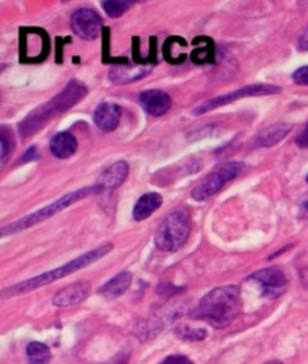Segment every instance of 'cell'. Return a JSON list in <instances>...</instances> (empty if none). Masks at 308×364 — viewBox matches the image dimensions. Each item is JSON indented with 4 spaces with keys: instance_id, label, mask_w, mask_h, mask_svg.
I'll list each match as a JSON object with an SVG mask.
<instances>
[{
    "instance_id": "obj_10",
    "label": "cell",
    "mask_w": 308,
    "mask_h": 364,
    "mask_svg": "<svg viewBox=\"0 0 308 364\" xmlns=\"http://www.w3.org/2000/svg\"><path fill=\"white\" fill-rule=\"evenodd\" d=\"M250 280L256 282L262 289V295L268 298H278L286 292L289 280L281 268L273 266V268L261 270L250 275Z\"/></svg>"
},
{
    "instance_id": "obj_27",
    "label": "cell",
    "mask_w": 308,
    "mask_h": 364,
    "mask_svg": "<svg viewBox=\"0 0 308 364\" xmlns=\"http://www.w3.org/2000/svg\"><path fill=\"white\" fill-rule=\"evenodd\" d=\"M36 159H38V148H36V147L29 148V149L26 151V154L23 155V161H24V163H28V161H30V160H36Z\"/></svg>"
},
{
    "instance_id": "obj_24",
    "label": "cell",
    "mask_w": 308,
    "mask_h": 364,
    "mask_svg": "<svg viewBox=\"0 0 308 364\" xmlns=\"http://www.w3.org/2000/svg\"><path fill=\"white\" fill-rule=\"evenodd\" d=\"M292 79L295 83L300 84V86H308V65L301 67L300 69L295 71Z\"/></svg>"
},
{
    "instance_id": "obj_31",
    "label": "cell",
    "mask_w": 308,
    "mask_h": 364,
    "mask_svg": "<svg viewBox=\"0 0 308 364\" xmlns=\"http://www.w3.org/2000/svg\"><path fill=\"white\" fill-rule=\"evenodd\" d=\"M307 182H308V175H307Z\"/></svg>"
},
{
    "instance_id": "obj_12",
    "label": "cell",
    "mask_w": 308,
    "mask_h": 364,
    "mask_svg": "<svg viewBox=\"0 0 308 364\" xmlns=\"http://www.w3.org/2000/svg\"><path fill=\"white\" fill-rule=\"evenodd\" d=\"M91 285L88 282L72 283L64 289H60L53 298V305L56 307H72L80 305L81 301L89 297Z\"/></svg>"
},
{
    "instance_id": "obj_28",
    "label": "cell",
    "mask_w": 308,
    "mask_h": 364,
    "mask_svg": "<svg viewBox=\"0 0 308 364\" xmlns=\"http://www.w3.org/2000/svg\"><path fill=\"white\" fill-rule=\"evenodd\" d=\"M300 215L302 218H308V194L304 196L300 202Z\"/></svg>"
},
{
    "instance_id": "obj_23",
    "label": "cell",
    "mask_w": 308,
    "mask_h": 364,
    "mask_svg": "<svg viewBox=\"0 0 308 364\" xmlns=\"http://www.w3.org/2000/svg\"><path fill=\"white\" fill-rule=\"evenodd\" d=\"M176 334L183 339V341H203V339L207 336L206 330L203 329H191L188 325H181L179 329L176 330Z\"/></svg>"
},
{
    "instance_id": "obj_9",
    "label": "cell",
    "mask_w": 308,
    "mask_h": 364,
    "mask_svg": "<svg viewBox=\"0 0 308 364\" xmlns=\"http://www.w3.org/2000/svg\"><path fill=\"white\" fill-rule=\"evenodd\" d=\"M71 28L79 38L92 41L101 35L103 18L91 8H80L71 17Z\"/></svg>"
},
{
    "instance_id": "obj_22",
    "label": "cell",
    "mask_w": 308,
    "mask_h": 364,
    "mask_svg": "<svg viewBox=\"0 0 308 364\" xmlns=\"http://www.w3.org/2000/svg\"><path fill=\"white\" fill-rule=\"evenodd\" d=\"M0 143H2L0 159H2V163H6L8 157L11 155L12 149H14V147H16V142H14V139H12V135L6 127H4L2 131H0Z\"/></svg>"
},
{
    "instance_id": "obj_26",
    "label": "cell",
    "mask_w": 308,
    "mask_h": 364,
    "mask_svg": "<svg viewBox=\"0 0 308 364\" xmlns=\"http://www.w3.org/2000/svg\"><path fill=\"white\" fill-rule=\"evenodd\" d=\"M297 144L302 149H308V125L302 130L301 135L297 137Z\"/></svg>"
},
{
    "instance_id": "obj_30",
    "label": "cell",
    "mask_w": 308,
    "mask_h": 364,
    "mask_svg": "<svg viewBox=\"0 0 308 364\" xmlns=\"http://www.w3.org/2000/svg\"><path fill=\"white\" fill-rule=\"evenodd\" d=\"M265 364H283L281 361H269V363H265Z\"/></svg>"
},
{
    "instance_id": "obj_7",
    "label": "cell",
    "mask_w": 308,
    "mask_h": 364,
    "mask_svg": "<svg viewBox=\"0 0 308 364\" xmlns=\"http://www.w3.org/2000/svg\"><path fill=\"white\" fill-rule=\"evenodd\" d=\"M278 92H281V88L273 86V84H251V86H245V88H241L236 91H232L229 93L215 96V98L200 104L199 107H195L193 113L199 116V115H205L207 112H212L218 107L227 106L236 100L246 98V96H262V95H273V93H278Z\"/></svg>"
},
{
    "instance_id": "obj_15",
    "label": "cell",
    "mask_w": 308,
    "mask_h": 364,
    "mask_svg": "<svg viewBox=\"0 0 308 364\" xmlns=\"http://www.w3.org/2000/svg\"><path fill=\"white\" fill-rule=\"evenodd\" d=\"M292 131V125L289 124H275L262 130L253 139V148H270L280 143Z\"/></svg>"
},
{
    "instance_id": "obj_8",
    "label": "cell",
    "mask_w": 308,
    "mask_h": 364,
    "mask_svg": "<svg viewBox=\"0 0 308 364\" xmlns=\"http://www.w3.org/2000/svg\"><path fill=\"white\" fill-rule=\"evenodd\" d=\"M48 38L42 29H23L21 62H41L48 53Z\"/></svg>"
},
{
    "instance_id": "obj_2",
    "label": "cell",
    "mask_w": 308,
    "mask_h": 364,
    "mask_svg": "<svg viewBox=\"0 0 308 364\" xmlns=\"http://www.w3.org/2000/svg\"><path fill=\"white\" fill-rule=\"evenodd\" d=\"M88 95V88L79 80H72L67 84V88L56 95L53 100L40 106L36 110L29 113L26 119H23L18 125V132L21 137H30L35 132L41 131L47 123L62 113L69 110L71 107L79 104L84 96Z\"/></svg>"
},
{
    "instance_id": "obj_6",
    "label": "cell",
    "mask_w": 308,
    "mask_h": 364,
    "mask_svg": "<svg viewBox=\"0 0 308 364\" xmlns=\"http://www.w3.org/2000/svg\"><path fill=\"white\" fill-rule=\"evenodd\" d=\"M244 169H245V164L239 163V161H229V163L221 164L218 169H215L212 174H209V176L205 178L200 184L193 190V193H191L193 199L202 202V200H206L211 196H214V194L223 188L227 182L238 178L242 174Z\"/></svg>"
},
{
    "instance_id": "obj_20",
    "label": "cell",
    "mask_w": 308,
    "mask_h": 364,
    "mask_svg": "<svg viewBox=\"0 0 308 364\" xmlns=\"http://www.w3.org/2000/svg\"><path fill=\"white\" fill-rule=\"evenodd\" d=\"M26 354L30 364H48L52 358L50 349L41 342H30L26 348Z\"/></svg>"
},
{
    "instance_id": "obj_25",
    "label": "cell",
    "mask_w": 308,
    "mask_h": 364,
    "mask_svg": "<svg viewBox=\"0 0 308 364\" xmlns=\"http://www.w3.org/2000/svg\"><path fill=\"white\" fill-rule=\"evenodd\" d=\"M159 364H194V363L183 356H170V357L164 358Z\"/></svg>"
},
{
    "instance_id": "obj_16",
    "label": "cell",
    "mask_w": 308,
    "mask_h": 364,
    "mask_svg": "<svg viewBox=\"0 0 308 364\" xmlns=\"http://www.w3.org/2000/svg\"><path fill=\"white\" fill-rule=\"evenodd\" d=\"M77 148H79L77 139L68 131L57 132L50 142V152L59 160L69 159V157H72L77 152Z\"/></svg>"
},
{
    "instance_id": "obj_18",
    "label": "cell",
    "mask_w": 308,
    "mask_h": 364,
    "mask_svg": "<svg viewBox=\"0 0 308 364\" xmlns=\"http://www.w3.org/2000/svg\"><path fill=\"white\" fill-rule=\"evenodd\" d=\"M161 205H163L161 194L158 193L143 194V196L134 205V210H132L134 220L135 222L146 220V218H149Z\"/></svg>"
},
{
    "instance_id": "obj_13",
    "label": "cell",
    "mask_w": 308,
    "mask_h": 364,
    "mask_svg": "<svg viewBox=\"0 0 308 364\" xmlns=\"http://www.w3.org/2000/svg\"><path fill=\"white\" fill-rule=\"evenodd\" d=\"M122 110L116 103L103 101L95 108L93 112V123L101 131L110 132L115 131L119 127Z\"/></svg>"
},
{
    "instance_id": "obj_21",
    "label": "cell",
    "mask_w": 308,
    "mask_h": 364,
    "mask_svg": "<svg viewBox=\"0 0 308 364\" xmlns=\"http://www.w3.org/2000/svg\"><path fill=\"white\" fill-rule=\"evenodd\" d=\"M132 4L134 2H125V0H104L101 5L110 18H119L125 14Z\"/></svg>"
},
{
    "instance_id": "obj_4",
    "label": "cell",
    "mask_w": 308,
    "mask_h": 364,
    "mask_svg": "<svg viewBox=\"0 0 308 364\" xmlns=\"http://www.w3.org/2000/svg\"><path fill=\"white\" fill-rule=\"evenodd\" d=\"M104 190L103 187L98 184V186H92V187H84L80 190H76L72 193L65 194V196H62L60 199L55 200L52 205L45 206V208H41L40 211H36L33 214H29L26 217L20 218V220L14 222V223H9L6 226L2 227V237H11V235H16L18 232H23V230H26L35 224H40L44 220H48V218L55 217L56 214L62 212L64 210H67L68 206L77 203L86 198L92 196V194H101Z\"/></svg>"
},
{
    "instance_id": "obj_1",
    "label": "cell",
    "mask_w": 308,
    "mask_h": 364,
    "mask_svg": "<svg viewBox=\"0 0 308 364\" xmlns=\"http://www.w3.org/2000/svg\"><path fill=\"white\" fill-rule=\"evenodd\" d=\"M241 312L239 286H219L206 294L194 312V318L211 324L215 329H224L236 319Z\"/></svg>"
},
{
    "instance_id": "obj_17",
    "label": "cell",
    "mask_w": 308,
    "mask_h": 364,
    "mask_svg": "<svg viewBox=\"0 0 308 364\" xmlns=\"http://www.w3.org/2000/svg\"><path fill=\"white\" fill-rule=\"evenodd\" d=\"M128 172H130V167L125 161H116L115 164L110 166L107 171H104L100 181V186L103 187L104 191L112 193L125 182Z\"/></svg>"
},
{
    "instance_id": "obj_3",
    "label": "cell",
    "mask_w": 308,
    "mask_h": 364,
    "mask_svg": "<svg viewBox=\"0 0 308 364\" xmlns=\"http://www.w3.org/2000/svg\"><path fill=\"white\" fill-rule=\"evenodd\" d=\"M112 250H113V244H110V242H108V244H103V246L96 247L92 251L81 254V256H79L77 259H74V261L65 263L64 266H60V268L44 273L41 275L32 277V278H29V280H24V282H20V283L14 285V286H9V288L4 289L2 295H4V298L16 297V295H21V294H28V292H30V290L40 289V288L47 286V285H52L53 282L60 280V278L77 273V271L86 268V266H89L92 263L98 262L100 259H103L105 254H108Z\"/></svg>"
},
{
    "instance_id": "obj_11",
    "label": "cell",
    "mask_w": 308,
    "mask_h": 364,
    "mask_svg": "<svg viewBox=\"0 0 308 364\" xmlns=\"http://www.w3.org/2000/svg\"><path fill=\"white\" fill-rule=\"evenodd\" d=\"M139 103L143 107V110L151 116H163L171 107L170 95L159 89H149L140 93Z\"/></svg>"
},
{
    "instance_id": "obj_19",
    "label": "cell",
    "mask_w": 308,
    "mask_h": 364,
    "mask_svg": "<svg viewBox=\"0 0 308 364\" xmlns=\"http://www.w3.org/2000/svg\"><path fill=\"white\" fill-rule=\"evenodd\" d=\"M132 283V274L130 271H123L115 275L112 280L100 288V294L107 300H116L127 292Z\"/></svg>"
},
{
    "instance_id": "obj_5",
    "label": "cell",
    "mask_w": 308,
    "mask_h": 364,
    "mask_svg": "<svg viewBox=\"0 0 308 364\" xmlns=\"http://www.w3.org/2000/svg\"><path fill=\"white\" fill-rule=\"evenodd\" d=\"M191 232L190 215L176 210L164 217L155 232V246L166 253L178 251L187 242Z\"/></svg>"
},
{
    "instance_id": "obj_29",
    "label": "cell",
    "mask_w": 308,
    "mask_h": 364,
    "mask_svg": "<svg viewBox=\"0 0 308 364\" xmlns=\"http://www.w3.org/2000/svg\"><path fill=\"white\" fill-rule=\"evenodd\" d=\"M298 48H300V50H308V28H307V30L301 35Z\"/></svg>"
},
{
    "instance_id": "obj_14",
    "label": "cell",
    "mask_w": 308,
    "mask_h": 364,
    "mask_svg": "<svg viewBox=\"0 0 308 364\" xmlns=\"http://www.w3.org/2000/svg\"><path fill=\"white\" fill-rule=\"evenodd\" d=\"M151 71V65H115L108 71V79L115 84H130L142 80Z\"/></svg>"
}]
</instances>
